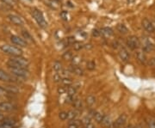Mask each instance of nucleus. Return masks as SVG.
<instances>
[{"label": "nucleus", "mask_w": 155, "mask_h": 128, "mask_svg": "<svg viewBox=\"0 0 155 128\" xmlns=\"http://www.w3.org/2000/svg\"><path fill=\"white\" fill-rule=\"evenodd\" d=\"M155 49V46L148 38H143L142 40V51L144 53H149Z\"/></svg>", "instance_id": "10"}, {"label": "nucleus", "mask_w": 155, "mask_h": 128, "mask_svg": "<svg viewBox=\"0 0 155 128\" xmlns=\"http://www.w3.org/2000/svg\"><path fill=\"white\" fill-rule=\"evenodd\" d=\"M64 86L67 87V86H72L73 84V81L71 78H62L61 82H60Z\"/></svg>", "instance_id": "25"}, {"label": "nucleus", "mask_w": 155, "mask_h": 128, "mask_svg": "<svg viewBox=\"0 0 155 128\" xmlns=\"http://www.w3.org/2000/svg\"><path fill=\"white\" fill-rule=\"evenodd\" d=\"M86 68H87L89 71H93V70H95V68H96V64H95V62H94L93 60H89V61L87 62V64H86Z\"/></svg>", "instance_id": "30"}, {"label": "nucleus", "mask_w": 155, "mask_h": 128, "mask_svg": "<svg viewBox=\"0 0 155 128\" xmlns=\"http://www.w3.org/2000/svg\"><path fill=\"white\" fill-rule=\"evenodd\" d=\"M0 128H15V122L12 120H4L0 124Z\"/></svg>", "instance_id": "18"}, {"label": "nucleus", "mask_w": 155, "mask_h": 128, "mask_svg": "<svg viewBox=\"0 0 155 128\" xmlns=\"http://www.w3.org/2000/svg\"><path fill=\"white\" fill-rule=\"evenodd\" d=\"M101 124H103V125H104V127H110L111 125H112V121H111L110 118H109V116L104 115V119L102 120Z\"/></svg>", "instance_id": "27"}, {"label": "nucleus", "mask_w": 155, "mask_h": 128, "mask_svg": "<svg viewBox=\"0 0 155 128\" xmlns=\"http://www.w3.org/2000/svg\"><path fill=\"white\" fill-rule=\"evenodd\" d=\"M104 114L103 113L98 112V111L94 112L93 118H94V120H95V121H96L97 123H101L103 119H104Z\"/></svg>", "instance_id": "23"}, {"label": "nucleus", "mask_w": 155, "mask_h": 128, "mask_svg": "<svg viewBox=\"0 0 155 128\" xmlns=\"http://www.w3.org/2000/svg\"><path fill=\"white\" fill-rule=\"evenodd\" d=\"M101 34L103 35H104L105 37H110V36H112L114 34V31H113L112 29L106 27V28H103L101 29Z\"/></svg>", "instance_id": "19"}, {"label": "nucleus", "mask_w": 155, "mask_h": 128, "mask_svg": "<svg viewBox=\"0 0 155 128\" xmlns=\"http://www.w3.org/2000/svg\"><path fill=\"white\" fill-rule=\"evenodd\" d=\"M17 109V106L10 102H0V111L1 112H14Z\"/></svg>", "instance_id": "5"}, {"label": "nucleus", "mask_w": 155, "mask_h": 128, "mask_svg": "<svg viewBox=\"0 0 155 128\" xmlns=\"http://www.w3.org/2000/svg\"><path fill=\"white\" fill-rule=\"evenodd\" d=\"M65 93L67 94V96H76L77 89L74 88L73 86H67V87H65Z\"/></svg>", "instance_id": "24"}, {"label": "nucleus", "mask_w": 155, "mask_h": 128, "mask_svg": "<svg viewBox=\"0 0 155 128\" xmlns=\"http://www.w3.org/2000/svg\"><path fill=\"white\" fill-rule=\"evenodd\" d=\"M4 114H3V112L0 111V121L4 120Z\"/></svg>", "instance_id": "45"}, {"label": "nucleus", "mask_w": 155, "mask_h": 128, "mask_svg": "<svg viewBox=\"0 0 155 128\" xmlns=\"http://www.w3.org/2000/svg\"><path fill=\"white\" fill-rule=\"evenodd\" d=\"M81 63V58L78 56H73V59H72V64L74 65H79Z\"/></svg>", "instance_id": "33"}, {"label": "nucleus", "mask_w": 155, "mask_h": 128, "mask_svg": "<svg viewBox=\"0 0 155 128\" xmlns=\"http://www.w3.org/2000/svg\"><path fill=\"white\" fill-rule=\"evenodd\" d=\"M135 55H136V59H138V61H139L140 64H147V55H146V53H145L143 51H141V52H137Z\"/></svg>", "instance_id": "15"}, {"label": "nucleus", "mask_w": 155, "mask_h": 128, "mask_svg": "<svg viewBox=\"0 0 155 128\" xmlns=\"http://www.w3.org/2000/svg\"><path fill=\"white\" fill-rule=\"evenodd\" d=\"M127 2H128V4H133L135 2V0H127Z\"/></svg>", "instance_id": "47"}, {"label": "nucleus", "mask_w": 155, "mask_h": 128, "mask_svg": "<svg viewBox=\"0 0 155 128\" xmlns=\"http://www.w3.org/2000/svg\"><path fill=\"white\" fill-rule=\"evenodd\" d=\"M61 79H62V77L60 76V73L55 72V73L54 74V76H53V81H54V83H60V82H61Z\"/></svg>", "instance_id": "32"}, {"label": "nucleus", "mask_w": 155, "mask_h": 128, "mask_svg": "<svg viewBox=\"0 0 155 128\" xmlns=\"http://www.w3.org/2000/svg\"><path fill=\"white\" fill-rule=\"evenodd\" d=\"M116 29H117L118 32L121 33V34H127V33L129 32L128 28L124 24H118L117 27H116Z\"/></svg>", "instance_id": "28"}, {"label": "nucleus", "mask_w": 155, "mask_h": 128, "mask_svg": "<svg viewBox=\"0 0 155 128\" xmlns=\"http://www.w3.org/2000/svg\"><path fill=\"white\" fill-rule=\"evenodd\" d=\"M84 128H95V127H94V125L90 122L89 124L85 125V126H84Z\"/></svg>", "instance_id": "43"}, {"label": "nucleus", "mask_w": 155, "mask_h": 128, "mask_svg": "<svg viewBox=\"0 0 155 128\" xmlns=\"http://www.w3.org/2000/svg\"><path fill=\"white\" fill-rule=\"evenodd\" d=\"M8 67L12 68H24L28 69L29 65V61L22 56H14L10 57L9 60L6 62Z\"/></svg>", "instance_id": "1"}, {"label": "nucleus", "mask_w": 155, "mask_h": 128, "mask_svg": "<svg viewBox=\"0 0 155 128\" xmlns=\"http://www.w3.org/2000/svg\"><path fill=\"white\" fill-rule=\"evenodd\" d=\"M62 58H63L65 60H67V61H72V59H73V54L72 53V52L68 51V52H65V53H63Z\"/></svg>", "instance_id": "29"}, {"label": "nucleus", "mask_w": 155, "mask_h": 128, "mask_svg": "<svg viewBox=\"0 0 155 128\" xmlns=\"http://www.w3.org/2000/svg\"><path fill=\"white\" fill-rule=\"evenodd\" d=\"M60 16L62 17V19L67 20V19H68V13H67L66 11H62V12L60 13Z\"/></svg>", "instance_id": "41"}, {"label": "nucleus", "mask_w": 155, "mask_h": 128, "mask_svg": "<svg viewBox=\"0 0 155 128\" xmlns=\"http://www.w3.org/2000/svg\"><path fill=\"white\" fill-rule=\"evenodd\" d=\"M72 105H73V107L74 108V109L79 111V110H81L82 108H83V102H82L81 99H79V97H76L73 100Z\"/></svg>", "instance_id": "16"}, {"label": "nucleus", "mask_w": 155, "mask_h": 128, "mask_svg": "<svg viewBox=\"0 0 155 128\" xmlns=\"http://www.w3.org/2000/svg\"><path fill=\"white\" fill-rule=\"evenodd\" d=\"M59 118L62 121H65V120H67V112L65 111H62L59 113Z\"/></svg>", "instance_id": "35"}, {"label": "nucleus", "mask_w": 155, "mask_h": 128, "mask_svg": "<svg viewBox=\"0 0 155 128\" xmlns=\"http://www.w3.org/2000/svg\"><path fill=\"white\" fill-rule=\"evenodd\" d=\"M69 71L71 73H73L77 76H79V77H82L84 75V70L80 67V65H74V64H72L70 67H69Z\"/></svg>", "instance_id": "12"}, {"label": "nucleus", "mask_w": 155, "mask_h": 128, "mask_svg": "<svg viewBox=\"0 0 155 128\" xmlns=\"http://www.w3.org/2000/svg\"><path fill=\"white\" fill-rule=\"evenodd\" d=\"M151 23H152V25H153L154 29V31H155V19H153V20L151 21Z\"/></svg>", "instance_id": "46"}, {"label": "nucleus", "mask_w": 155, "mask_h": 128, "mask_svg": "<svg viewBox=\"0 0 155 128\" xmlns=\"http://www.w3.org/2000/svg\"><path fill=\"white\" fill-rule=\"evenodd\" d=\"M0 81L4 83H13L17 82V78L13 77L12 75H10L4 70L0 69Z\"/></svg>", "instance_id": "7"}, {"label": "nucleus", "mask_w": 155, "mask_h": 128, "mask_svg": "<svg viewBox=\"0 0 155 128\" xmlns=\"http://www.w3.org/2000/svg\"><path fill=\"white\" fill-rule=\"evenodd\" d=\"M0 49L2 50L3 53L10 55L11 57L22 56L23 54V51L21 48L15 46H11V45H3L0 47Z\"/></svg>", "instance_id": "2"}, {"label": "nucleus", "mask_w": 155, "mask_h": 128, "mask_svg": "<svg viewBox=\"0 0 155 128\" xmlns=\"http://www.w3.org/2000/svg\"><path fill=\"white\" fill-rule=\"evenodd\" d=\"M148 128H155V120L151 118L148 121Z\"/></svg>", "instance_id": "40"}, {"label": "nucleus", "mask_w": 155, "mask_h": 128, "mask_svg": "<svg viewBox=\"0 0 155 128\" xmlns=\"http://www.w3.org/2000/svg\"><path fill=\"white\" fill-rule=\"evenodd\" d=\"M53 69H54V71L55 72L60 73V72L63 70L62 64H61L60 62H59V61H55V62L54 63V64H53Z\"/></svg>", "instance_id": "26"}, {"label": "nucleus", "mask_w": 155, "mask_h": 128, "mask_svg": "<svg viewBox=\"0 0 155 128\" xmlns=\"http://www.w3.org/2000/svg\"><path fill=\"white\" fill-rule=\"evenodd\" d=\"M11 96V95H10V94L8 93V91H7L4 88V87L0 86V96H1V97H4V96Z\"/></svg>", "instance_id": "34"}, {"label": "nucleus", "mask_w": 155, "mask_h": 128, "mask_svg": "<svg viewBox=\"0 0 155 128\" xmlns=\"http://www.w3.org/2000/svg\"><path fill=\"white\" fill-rule=\"evenodd\" d=\"M57 93L59 94V95H63V94H65V87H63V86L58 87Z\"/></svg>", "instance_id": "39"}, {"label": "nucleus", "mask_w": 155, "mask_h": 128, "mask_svg": "<svg viewBox=\"0 0 155 128\" xmlns=\"http://www.w3.org/2000/svg\"><path fill=\"white\" fill-rule=\"evenodd\" d=\"M82 121V124H84V126L85 125H87V124H89L91 122V119H90V115H87V116H85L83 120H81Z\"/></svg>", "instance_id": "37"}, {"label": "nucleus", "mask_w": 155, "mask_h": 128, "mask_svg": "<svg viewBox=\"0 0 155 128\" xmlns=\"http://www.w3.org/2000/svg\"><path fill=\"white\" fill-rule=\"evenodd\" d=\"M24 1H26V2H32L33 0H24Z\"/></svg>", "instance_id": "48"}, {"label": "nucleus", "mask_w": 155, "mask_h": 128, "mask_svg": "<svg viewBox=\"0 0 155 128\" xmlns=\"http://www.w3.org/2000/svg\"><path fill=\"white\" fill-rule=\"evenodd\" d=\"M22 35H23V37H24V39L27 42L28 41H30V42H34V38L32 37V35L29 34V33L28 32L27 30H25V29H23L22 30Z\"/></svg>", "instance_id": "22"}, {"label": "nucleus", "mask_w": 155, "mask_h": 128, "mask_svg": "<svg viewBox=\"0 0 155 128\" xmlns=\"http://www.w3.org/2000/svg\"><path fill=\"white\" fill-rule=\"evenodd\" d=\"M142 27L144 28V29L147 31L148 33H150V34H152V33L154 32V27H153V25H152V23H151V21L150 20H148L147 18H145V19H143L142 20Z\"/></svg>", "instance_id": "13"}, {"label": "nucleus", "mask_w": 155, "mask_h": 128, "mask_svg": "<svg viewBox=\"0 0 155 128\" xmlns=\"http://www.w3.org/2000/svg\"><path fill=\"white\" fill-rule=\"evenodd\" d=\"M10 72L13 77H15L17 79H24L27 78L29 76V72L27 69L24 68H12V67H8Z\"/></svg>", "instance_id": "4"}, {"label": "nucleus", "mask_w": 155, "mask_h": 128, "mask_svg": "<svg viewBox=\"0 0 155 128\" xmlns=\"http://www.w3.org/2000/svg\"><path fill=\"white\" fill-rule=\"evenodd\" d=\"M128 120V116L126 114H121L115 122H112V125H111V128H121L124 127V125L126 124Z\"/></svg>", "instance_id": "8"}, {"label": "nucleus", "mask_w": 155, "mask_h": 128, "mask_svg": "<svg viewBox=\"0 0 155 128\" xmlns=\"http://www.w3.org/2000/svg\"><path fill=\"white\" fill-rule=\"evenodd\" d=\"M7 17H8L9 21L10 23H12L14 25H16V26H23L24 25V21L22 20V18L20 16H18L17 15L10 14Z\"/></svg>", "instance_id": "11"}, {"label": "nucleus", "mask_w": 155, "mask_h": 128, "mask_svg": "<svg viewBox=\"0 0 155 128\" xmlns=\"http://www.w3.org/2000/svg\"><path fill=\"white\" fill-rule=\"evenodd\" d=\"M79 115V111L73 109V110H70L69 112H67V120H73L77 119Z\"/></svg>", "instance_id": "20"}, {"label": "nucleus", "mask_w": 155, "mask_h": 128, "mask_svg": "<svg viewBox=\"0 0 155 128\" xmlns=\"http://www.w3.org/2000/svg\"><path fill=\"white\" fill-rule=\"evenodd\" d=\"M4 4L8 5V6H14L16 4V1L15 0H1Z\"/></svg>", "instance_id": "36"}, {"label": "nucleus", "mask_w": 155, "mask_h": 128, "mask_svg": "<svg viewBox=\"0 0 155 128\" xmlns=\"http://www.w3.org/2000/svg\"><path fill=\"white\" fill-rule=\"evenodd\" d=\"M73 49L75 51H79V50H81V49L84 48V45L82 43H80V42L76 41V42L73 43Z\"/></svg>", "instance_id": "31"}, {"label": "nucleus", "mask_w": 155, "mask_h": 128, "mask_svg": "<svg viewBox=\"0 0 155 128\" xmlns=\"http://www.w3.org/2000/svg\"><path fill=\"white\" fill-rule=\"evenodd\" d=\"M127 128H132V127H127Z\"/></svg>", "instance_id": "50"}, {"label": "nucleus", "mask_w": 155, "mask_h": 128, "mask_svg": "<svg viewBox=\"0 0 155 128\" xmlns=\"http://www.w3.org/2000/svg\"><path fill=\"white\" fill-rule=\"evenodd\" d=\"M147 64L151 66V67H155V57L150 59H147Z\"/></svg>", "instance_id": "38"}, {"label": "nucleus", "mask_w": 155, "mask_h": 128, "mask_svg": "<svg viewBox=\"0 0 155 128\" xmlns=\"http://www.w3.org/2000/svg\"><path fill=\"white\" fill-rule=\"evenodd\" d=\"M2 99H3V97H1V96H0V102H3V101H2Z\"/></svg>", "instance_id": "49"}, {"label": "nucleus", "mask_w": 155, "mask_h": 128, "mask_svg": "<svg viewBox=\"0 0 155 128\" xmlns=\"http://www.w3.org/2000/svg\"><path fill=\"white\" fill-rule=\"evenodd\" d=\"M101 34V32L98 30V29H93V31H92V36H94V37H98L99 35Z\"/></svg>", "instance_id": "42"}, {"label": "nucleus", "mask_w": 155, "mask_h": 128, "mask_svg": "<svg viewBox=\"0 0 155 128\" xmlns=\"http://www.w3.org/2000/svg\"><path fill=\"white\" fill-rule=\"evenodd\" d=\"M93 48L90 44H87V45H84V48H86V49H91Z\"/></svg>", "instance_id": "44"}, {"label": "nucleus", "mask_w": 155, "mask_h": 128, "mask_svg": "<svg viewBox=\"0 0 155 128\" xmlns=\"http://www.w3.org/2000/svg\"><path fill=\"white\" fill-rule=\"evenodd\" d=\"M127 46L128 48H130L131 50H135L137 48H140V40L138 37H136L135 35H132L129 36L127 40Z\"/></svg>", "instance_id": "6"}, {"label": "nucleus", "mask_w": 155, "mask_h": 128, "mask_svg": "<svg viewBox=\"0 0 155 128\" xmlns=\"http://www.w3.org/2000/svg\"><path fill=\"white\" fill-rule=\"evenodd\" d=\"M10 41L17 46L18 48H26L28 46V42L22 37H19L17 35H11L10 37Z\"/></svg>", "instance_id": "9"}, {"label": "nucleus", "mask_w": 155, "mask_h": 128, "mask_svg": "<svg viewBox=\"0 0 155 128\" xmlns=\"http://www.w3.org/2000/svg\"><path fill=\"white\" fill-rule=\"evenodd\" d=\"M4 88L8 91L10 95H15V94H17L19 92V89L15 85H12V84H8V85L4 86Z\"/></svg>", "instance_id": "17"}, {"label": "nucleus", "mask_w": 155, "mask_h": 128, "mask_svg": "<svg viewBox=\"0 0 155 128\" xmlns=\"http://www.w3.org/2000/svg\"><path fill=\"white\" fill-rule=\"evenodd\" d=\"M119 57L121 59V60L123 62H128L129 60L130 54L129 53V51L126 48H121L119 51Z\"/></svg>", "instance_id": "14"}, {"label": "nucleus", "mask_w": 155, "mask_h": 128, "mask_svg": "<svg viewBox=\"0 0 155 128\" xmlns=\"http://www.w3.org/2000/svg\"><path fill=\"white\" fill-rule=\"evenodd\" d=\"M31 14H32L34 19L36 21L37 24H38L41 28H42V29H46V28L48 27V23L46 22V20H45L44 16L42 15V13H41L38 9H33L32 11H31Z\"/></svg>", "instance_id": "3"}, {"label": "nucleus", "mask_w": 155, "mask_h": 128, "mask_svg": "<svg viewBox=\"0 0 155 128\" xmlns=\"http://www.w3.org/2000/svg\"><path fill=\"white\" fill-rule=\"evenodd\" d=\"M96 102H97V98H96V96H94L93 95L88 96L86 97V99H85V102L89 107H92L93 105L96 103Z\"/></svg>", "instance_id": "21"}]
</instances>
